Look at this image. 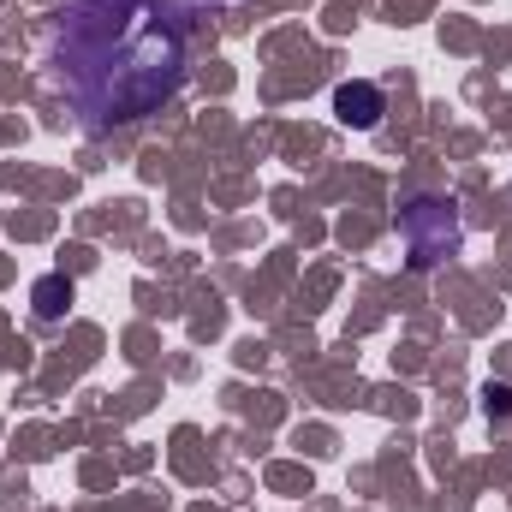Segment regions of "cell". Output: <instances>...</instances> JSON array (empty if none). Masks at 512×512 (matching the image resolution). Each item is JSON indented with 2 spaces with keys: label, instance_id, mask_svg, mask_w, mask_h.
I'll use <instances>...</instances> for the list:
<instances>
[{
  "label": "cell",
  "instance_id": "6da1fadb",
  "mask_svg": "<svg viewBox=\"0 0 512 512\" xmlns=\"http://www.w3.org/2000/svg\"><path fill=\"white\" fill-rule=\"evenodd\" d=\"M48 60L90 131L149 120L185 78V42L161 0H66Z\"/></svg>",
  "mask_w": 512,
  "mask_h": 512
},
{
  "label": "cell",
  "instance_id": "7a4b0ae2",
  "mask_svg": "<svg viewBox=\"0 0 512 512\" xmlns=\"http://www.w3.org/2000/svg\"><path fill=\"white\" fill-rule=\"evenodd\" d=\"M399 227H405V245H411L417 262H435V256H447L459 245V227H453V215L441 203H411Z\"/></svg>",
  "mask_w": 512,
  "mask_h": 512
},
{
  "label": "cell",
  "instance_id": "3957f363",
  "mask_svg": "<svg viewBox=\"0 0 512 512\" xmlns=\"http://www.w3.org/2000/svg\"><path fill=\"white\" fill-rule=\"evenodd\" d=\"M382 90H376V84H340V90H334V114H340V120H346V126H358V131H370L376 126V120H382Z\"/></svg>",
  "mask_w": 512,
  "mask_h": 512
},
{
  "label": "cell",
  "instance_id": "277c9868",
  "mask_svg": "<svg viewBox=\"0 0 512 512\" xmlns=\"http://www.w3.org/2000/svg\"><path fill=\"white\" fill-rule=\"evenodd\" d=\"M60 298H66V286H60V280H42V286H36V310H42V316H60V310H66Z\"/></svg>",
  "mask_w": 512,
  "mask_h": 512
}]
</instances>
